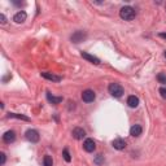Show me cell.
Segmentation results:
<instances>
[{"label": "cell", "instance_id": "6da1fadb", "mask_svg": "<svg viewBox=\"0 0 166 166\" xmlns=\"http://www.w3.org/2000/svg\"><path fill=\"white\" fill-rule=\"evenodd\" d=\"M119 16H121V18L125 20V21H131V20L135 18L136 13H135V9H134V8H132V7H129V5H127V7L121 8Z\"/></svg>", "mask_w": 166, "mask_h": 166}, {"label": "cell", "instance_id": "7a4b0ae2", "mask_svg": "<svg viewBox=\"0 0 166 166\" xmlns=\"http://www.w3.org/2000/svg\"><path fill=\"white\" fill-rule=\"evenodd\" d=\"M108 91L113 97H121L123 95V87L119 83H110L108 87Z\"/></svg>", "mask_w": 166, "mask_h": 166}, {"label": "cell", "instance_id": "3957f363", "mask_svg": "<svg viewBox=\"0 0 166 166\" xmlns=\"http://www.w3.org/2000/svg\"><path fill=\"white\" fill-rule=\"evenodd\" d=\"M26 139H28L29 141H31V143H38L39 141V132L37 131V130H32L30 129L26 131Z\"/></svg>", "mask_w": 166, "mask_h": 166}, {"label": "cell", "instance_id": "277c9868", "mask_svg": "<svg viewBox=\"0 0 166 166\" xmlns=\"http://www.w3.org/2000/svg\"><path fill=\"white\" fill-rule=\"evenodd\" d=\"M86 38H87V34L84 31H81V30L75 31L74 34L70 37V39H71V42H73V43H81V42H83Z\"/></svg>", "mask_w": 166, "mask_h": 166}, {"label": "cell", "instance_id": "5b68a950", "mask_svg": "<svg viewBox=\"0 0 166 166\" xmlns=\"http://www.w3.org/2000/svg\"><path fill=\"white\" fill-rule=\"evenodd\" d=\"M96 99V95L92 90H86V91L82 92V100L84 102H92Z\"/></svg>", "mask_w": 166, "mask_h": 166}, {"label": "cell", "instance_id": "8992f818", "mask_svg": "<svg viewBox=\"0 0 166 166\" xmlns=\"http://www.w3.org/2000/svg\"><path fill=\"white\" fill-rule=\"evenodd\" d=\"M26 18H28V14H26V12L25 11H20V12H17L16 14H14V17H13V21L16 23H22V22H25Z\"/></svg>", "mask_w": 166, "mask_h": 166}, {"label": "cell", "instance_id": "52a82bcc", "mask_svg": "<svg viewBox=\"0 0 166 166\" xmlns=\"http://www.w3.org/2000/svg\"><path fill=\"white\" fill-rule=\"evenodd\" d=\"M112 146H113L114 149H117V150H122V149H125L126 148V141L123 140V139H114L113 141H112Z\"/></svg>", "mask_w": 166, "mask_h": 166}, {"label": "cell", "instance_id": "ba28073f", "mask_svg": "<svg viewBox=\"0 0 166 166\" xmlns=\"http://www.w3.org/2000/svg\"><path fill=\"white\" fill-rule=\"evenodd\" d=\"M3 140H4L5 143H8V144L13 143V141L16 140V132L12 131V130H9V131H7L4 135H3Z\"/></svg>", "mask_w": 166, "mask_h": 166}, {"label": "cell", "instance_id": "9c48e42d", "mask_svg": "<svg viewBox=\"0 0 166 166\" xmlns=\"http://www.w3.org/2000/svg\"><path fill=\"white\" fill-rule=\"evenodd\" d=\"M83 148H84L86 152H93L95 148H96V144H95V141H93L92 139H86L84 143H83Z\"/></svg>", "mask_w": 166, "mask_h": 166}, {"label": "cell", "instance_id": "30bf717a", "mask_svg": "<svg viewBox=\"0 0 166 166\" xmlns=\"http://www.w3.org/2000/svg\"><path fill=\"white\" fill-rule=\"evenodd\" d=\"M71 135H73L74 139L81 140V139H83L84 136H86V131H84L83 129H81V127H75L73 130V132H71Z\"/></svg>", "mask_w": 166, "mask_h": 166}, {"label": "cell", "instance_id": "8fae6325", "mask_svg": "<svg viewBox=\"0 0 166 166\" xmlns=\"http://www.w3.org/2000/svg\"><path fill=\"white\" fill-rule=\"evenodd\" d=\"M42 77L46 78L48 81H52V82H60V81L62 79L60 75H56V74H52V73H48V71H44V73H42Z\"/></svg>", "mask_w": 166, "mask_h": 166}, {"label": "cell", "instance_id": "7c38bea8", "mask_svg": "<svg viewBox=\"0 0 166 166\" xmlns=\"http://www.w3.org/2000/svg\"><path fill=\"white\" fill-rule=\"evenodd\" d=\"M83 57V59H86L87 61H90V62H92V64H95V65H99L100 64V60L97 59L96 56H93V55H90V53H87V52H82V55H81Z\"/></svg>", "mask_w": 166, "mask_h": 166}, {"label": "cell", "instance_id": "4fadbf2b", "mask_svg": "<svg viewBox=\"0 0 166 166\" xmlns=\"http://www.w3.org/2000/svg\"><path fill=\"white\" fill-rule=\"evenodd\" d=\"M141 131H143V129H141L140 125H134V126H131V129H130V135L138 138L141 135Z\"/></svg>", "mask_w": 166, "mask_h": 166}, {"label": "cell", "instance_id": "5bb4252c", "mask_svg": "<svg viewBox=\"0 0 166 166\" xmlns=\"http://www.w3.org/2000/svg\"><path fill=\"white\" fill-rule=\"evenodd\" d=\"M47 100L49 101L51 104L57 105V104H60V102L62 101V97H61V96H59V97H56V96L51 95V92H47Z\"/></svg>", "mask_w": 166, "mask_h": 166}, {"label": "cell", "instance_id": "9a60e30c", "mask_svg": "<svg viewBox=\"0 0 166 166\" xmlns=\"http://www.w3.org/2000/svg\"><path fill=\"white\" fill-rule=\"evenodd\" d=\"M127 105L130 108H136L139 105V99L136 97V96H134V95L129 96V97H127Z\"/></svg>", "mask_w": 166, "mask_h": 166}, {"label": "cell", "instance_id": "2e32d148", "mask_svg": "<svg viewBox=\"0 0 166 166\" xmlns=\"http://www.w3.org/2000/svg\"><path fill=\"white\" fill-rule=\"evenodd\" d=\"M8 118H17V119H23V121H30L29 117L23 116V114H17V113H9Z\"/></svg>", "mask_w": 166, "mask_h": 166}, {"label": "cell", "instance_id": "e0dca14e", "mask_svg": "<svg viewBox=\"0 0 166 166\" xmlns=\"http://www.w3.org/2000/svg\"><path fill=\"white\" fill-rule=\"evenodd\" d=\"M53 164V161H52V157L51 156H44V158H43V165L44 166H52Z\"/></svg>", "mask_w": 166, "mask_h": 166}, {"label": "cell", "instance_id": "ac0fdd59", "mask_svg": "<svg viewBox=\"0 0 166 166\" xmlns=\"http://www.w3.org/2000/svg\"><path fill=\"white\" fill-rule=\"evenodd\" d=\"M62 156H64V160L66 162H70L71 161V157H70V153H69L68 149H64V152H62Z\"/></svg>", "mask_w": 166, "mask_h": 166}, {"label": "cell", "instance_id": "d6986e66", "mask_svg": "<svg viewBox=\"0 0 166 166\" xmlns=\"http://www.w3.org/2000/svg\"><path fill=\"white\" fill-rule=\"evenodd\" d=\"M157 79H158L160 83H166V75L164 73H160L157 75Z\"/></svg>", "mask_w": 166, "mask_h": 166}, {"label": "cell", "instance_id": "ffe728a7", "mask_svg": "<svg viewBox=\"0 0 166 166\" xmlns=\"http://www.w3.org/2000/svg\"><path fill=\"white\" fill-rule=\"evenodd\" d=\"M102 162H104V156L102 155H99L97 157L95 158V164H97V165H101Z\"/></svg>", "mask_w": 166, "mask_h": 166}, {"label": "cell", "instance_id": "44dd1931", "mask_svg": "<svg viewBox=\"0 0 166 166\" xmlns=\"http://www.w3.org/2000/svg\"><path fill=\"white\" fill-rule=\"evenodd\" d=\"M5 160H7V157H5V153H0V165H4L5 164Z\"/></svg>", "mask_w": 166, "mask_h": 166}, {"label": "cell", "instance_id": "7402d4cb", "mask_svg": "<svg viewBox=\"0 0 166 166\" xmlns=\"http://www.w3.org/2000/svg\"><path fill=\"white\" fill-rule=\"evenodd\" d=\"M160 93H161V96L166 100V88L165 87H161V88H160Z\"/></svg>", "mask_w": 166, "mask_h": 166}, {"label": "cell", "instance_id": "603a6c76", "mask_svg": "<svg viewBox=\"0 0 166 166\" xmlns=\"http://www.w3.org/2000/svg\"><path fill=\"white\" fill-rule=\"evenodd\" d=\"M7 22V18H5V16L3 13H0V23H1V25H4V23Z\"/></svg>", "mask_w": 166, "mask_h": 166}, {"label": "cell", "instance_id": "cb8c5ba5", "mask_svg": "<svg viewBox=\"0 0 166 166\" xmlns=\"http://www.w3.org/2000/svg\"><path fill=\"white\" fill-rule=\"evenodd\" d=\"M160 37H161V38H165V39H166V32H161V34H160Z\"/></svg>", "mask_w": 166, "mask_h": 166}, {"label": "cell", "instance_id": "d4e9b609", "mask_svg": "<svg viewBox=\"0 0 166 166\" xmlns=\"http://www.w3.org/2000/svg\"><path fill=\"white\" fill-rule=\"evenodd\" d=\"M165 56H166V52H165Z\"/></svg>", "mask_w": 166, "mask_h": 166}]
</instances>
